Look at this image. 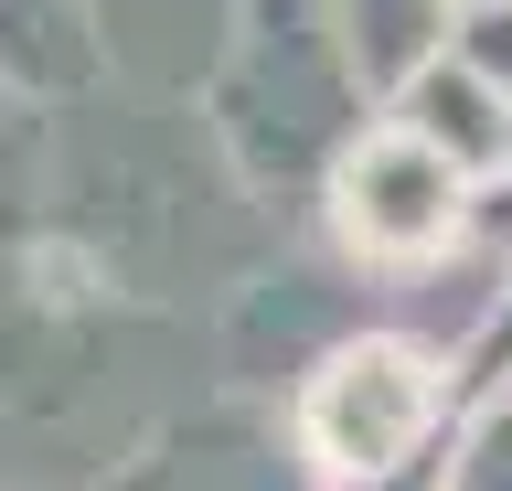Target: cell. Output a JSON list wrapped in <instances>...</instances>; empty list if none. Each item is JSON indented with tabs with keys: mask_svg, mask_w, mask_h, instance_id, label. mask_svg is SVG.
<instances>
[{
	"mask_svg": "<svg viewBox=\"0 0 512 491\" xmlns=\"http://www.w3.org/2000/svg\"><path fill=\"white\" fill-rule=\"evenodd\" d=\"M43 150H54V107L0 86V267L32 257V235H43Z\"/></svg>",
	"mask_w": 512,
	"mask_h": 491,
	"instance_id": "cell-11",
	"label": "cell"
},
{
	"mask_svg": "<svg viewBox=\"0 0 512 491\" xmlns=\"http://www.w3.org/2000/svg\"><path fill=\"white\" fill-rule=\"evenodd\" d=\"M320 214H331V235H342L363 267H438L448 246L470 235V182L416 129H395L374 107V118L342 139V161L320 171Z\"/></svg>",
	"mask_w": 512,
	"mask_h": 491,
	"instance_id": "cell-5",
	"label": "cell"
},
{
	"mask_svg": "<svg viewBox=\"0 0 512 491\" xmlns=\"http://www.w3.org/2000/svg\"><path fill=\"white\" fill-rule=\"evenodd\" d=\"M0 86L32 107H75L107 86L86 0H0Z\"/></svg>",
	"mask_w": 512,
	"mask_h": 491,
	"instance_id": "cell-9",
	"label": "cell"
},
{
	"mask_svg": "<svg viewBox=\"0 0 512 491\" xmlns=\"http://www.w3.org/2000/svg\"><path fill=\"white\" fill-rule=\"evenodd\" d=\"M459 11H491V0H459Z\"/></svg>",
	"mask_w": 512,
	"mask_h": 491,
	"instance_id": "cell-12",
	"label": "cell"
},
{
	"mask_svg": "<svg viewBox=\"0 0 512 491\" xmlns=\"http://www.w3.org/2000/svg\"><path fill=\"white\" fill-rule=\"evenodd\" d=\"M192 118L214 129L224 171L278 214L288 193H320V171L374 118V97H363L342 33H331V0H246Z\"/></svg>",
	"mask_w": 512,
	"mask_h": 491,
	"instance_id": "cell-3",
	"label": "cell"
},
{
	"mask_svg": "<svg viewBox=\"0 0 512 491\" xmlns=\"http://www.w3.org/2000/svg\"><path fill=\"white\" fill-rule=\"evenodd\" d=\"M0 491H22V481H0Z\"/></svg>",
	"mask_w": 512,
	"mask_h": 491,
	"instance_id": "cell-13",
	"label": "cell"
},
{
	"mask_svg": "<svg viewBox=\"0 0 512 491\" xmlns=\"http://www.w3.org/2000/svg\"><path fill=\"white\" fill-rule=\"evenodd\" d=\"M128 342H150V310L64 278L54 257L0 267V481L22 470H107L150 438V406L128 395Z\"/></svg>",
	"mask_w": 512,
	"mask_h": 491,
	"instance_id": "cell-2",
	"label": "cell"
},
{
	"mask_svg": "<svg viewBox=\"0 0 512 491\" xmlns=\"http://www.w3.org/2000/svg\"><path fill=\"white\" fill-rule=\"evenodd\" d=\"M374 107L395 118V129H416L448 171H459V182H470V193L512 171V97L470 65V54H459V43H448V54H427V65H416L395 97H374Z\"/></svg>",
	"mask_w": 512,
	"mask_h": 491,
	"instance_id": "cell-8",
	"label": "cell"
},
{
	"mask_svg": "<svg viewBox=\"0 0 512 491\" xmlns=\"http://www.w3.org/2000/svg\"><path fill=\"white\" fill-rule=\"evenodd\" d=\"M96 491H310V459L256 406H171L128 459L96 470Z\"/></svg>",
	"mask_w": 512,
	"mask_h": 491,
	"instance_id": "cell-6",
	"label": "cell"
},
{
	"mask_svg": "<svg viewBox=\"0 0 512 491\" xmlns=\"http://www.w3.org/2000/svg\"><path fill=\"white\" fill-rule=\"evenodd\" d=\"M267 203L224 171L214 129L171 97H96L54 107V150H43V235L32 257L64 278L128 299V310H171V299L235 289L256 267Z\"/></svg>",
	"mask_w": 512,
	"mask_h": 491,
	"instance_id": "cell-1",
	"label": "cell"
},
{
	"mask_svg": "<svg viewBox=\"0 0 512 491\" xmlns=\"http://www.w3.org/2000/svg\"><path fill=\"white\" fill-rule=\"evenodd\" d=\"M235 11H246V0H86L96 54H107V86H128V97H171V107L203 97V75L224 65Z\"/></svg>",
	"mask_w": 512,
	"mask_h": 491,
	"instance_id": "cell-7",
	"label": "cell"
},
{
	"mask_svg": "<svg viewBox=\"0 0 512 491\" xmlns=\"http://www.w3.org/2000/svg\"><path fill=\"white\" fill-rule=\"evenodd\" d=\"M438 427H448V363L427 342H406V331H342V342H320L299 363V395H288V449L342 491L406 481Z\"/></svg>",
	"mask_w": 512,
	"mask_h": 491,
	"instance_id": "cell-4",
	"label": "cell"
},
{
	"mask_svg": "<svg viewBox=\"0 0 512 491\" xmlns=\"http://www.w3.org/2000/svg\"><path fill=\"white\" fill-rule=\"evenodd\" d=\"M331 33H342L363 97H395L427 54H448L459 33V0H331Z\"/></svg>",
	"mask_w": 512,
	"mask_h": 491,
	"instance_id": "cell-10",
	"label": "cell"
}]
</instances>
